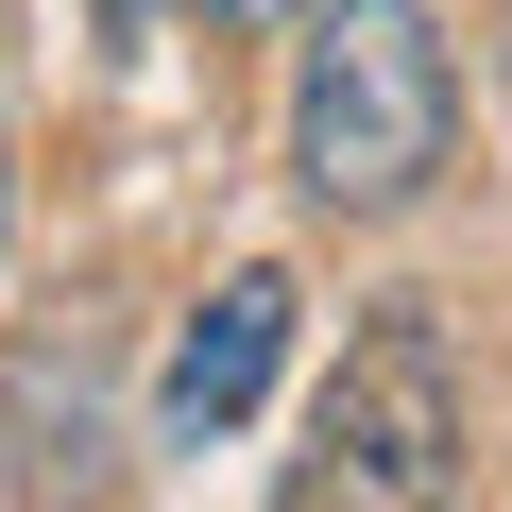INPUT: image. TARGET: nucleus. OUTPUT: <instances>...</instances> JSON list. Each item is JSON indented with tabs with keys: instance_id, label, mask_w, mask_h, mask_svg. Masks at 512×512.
I'll return each instance as SVG.
<instances>
[{
	"instance_id": "obj_1",
	"label": "nucleus",
	"mask_w": 512,
	"mask_h": 512,
	"mask_svg": "<svg viewBox=\"0 0 512 512\" xmlns=\"http://www.w3.org/2000/svg\"><path fill=\"white\" fill-rule=\"evenodd\" d=\"M461 154V52L427 0H308L291 18V188L325 222H410Z\"/></svg>"
},
{
	"instance_id": "obj_2",
	"label": "nucleus",
	"mask_w": 512,
	"mask_h": 512,
	"mask_svg": "<svg viewBox=\"0 0 512 512\" xmlns=\"http://www.w3.org/2000/svg\"><path fill=\"white\" fill-rule=\"evenodd\" d=\"M461 461H478V410H461V359L444 325L393 291L342 325L325 393H308V444L274 478V512H461Z\"/></svg>"
},
{
	"instance_id": "obj_3",
	"label": "nucleus",
	"mask_w": 512,
	"mask_h": 512,
	"mask_svg": "<svg viewBox=\"0 0 512 512\" xmlns=\"http://www.w3.org/2000/svg\"><path fill=\"white\" fill-rule=\"evenodd\" d=\"M274 359H291V274H222V291L171 325V359H154V444H222V427H256Z\"/></svg>"
},
{
	"instance_id": "obj_4",
	"label": "nucleus",
	"mask_w": 512,
	"mask_h": 512,
	"mask_svg": "<svg viewBox=\"0 0 512 512\" xmlns=\"http://www.w3.org/2000/svg\"><path fill=\"white\" fill-rule=\"evenodd\" d=\"M18 410L52 427V444H35V512H103V410H86V342H69V359H18Z\"/></svg>"
},
{
	"instance_id": "obj_5",
	"label": "nucleus",
	"mask_w": 512,
	"mask_h": 512,
	"mask_svg": "<svg viewBox=\"0 0 512 512\" xmlns=\"http://www.w3.org/2000/svg\"><path fill=\"white\" fill-rule=\"evenodd\" d=\"M205 18H222V35H291L308 0H205Z\"/></svg>"
},
{
	"instance_id": "obj_6",
	"label": "nucleus",
	"mask_w": 512,
	"mask_h": 512,
	"mask_svg": "<svg viewBox=\"0 0 512 512\" xmlns=\"http://www.w3.org/2000/svg\"><path fill=\"white\" fill-rule=\"evenodd\" d=\"M0 222H18V137H0Z\"/></svg>"
}]
</instances>
